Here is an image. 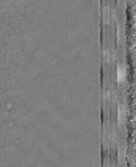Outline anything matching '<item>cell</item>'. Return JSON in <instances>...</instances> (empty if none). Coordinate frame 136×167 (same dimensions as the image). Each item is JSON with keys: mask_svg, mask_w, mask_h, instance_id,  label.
I'll return each mask as SVG.
<instances>
[{"mask_svg": "<svg viewBox=\"0 0 136 167\" xmlns=\"http://www.w3.org/2000/svg\"><path fill=\"white\" fill-rule=\"evenodd\" d=\"M126 76V71L124 67L119 66L117 69V78L119 82H122Z\"/></svg>", "mask_w": 136, "mask_h": 167, "instance_id": "1", "label": "cell"}, {"mask_svg": "<svg viewBox=\"0 0 136 167\" xmlns=\"http://www.w3.org/2000/svg\"><path fill=\"white\" fill-rule=\"evenodd\" d=\"M109 10H108L107 9H105L104 11V20H105V22H108L109 20V15H110V13H109Z\"/></svg>", "mask_w": 136, "mask_h": 167, "instance_id": "2", "label": "cell"}]
</instances>
